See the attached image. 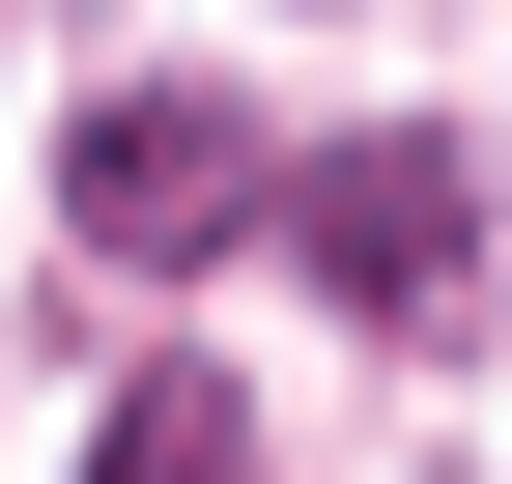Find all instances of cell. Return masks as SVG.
Instances as JSON below:
<instances>
[{"label":"cell","instance_id":"obj_2","mask_svg":"<svg viewBox=\"0 0 512 484\" xmlns=\"http://www.w3.org/2000/svg\"><path fill=\"white\" fill-rule=\"evenodd\" d=\"M313 257H342V314H456V285H484V200H456V143H342V171H313Z\"/></svg>","mask_w":512,"mask_h":484},{"label":"cell","instance_id":"obj_3","mask_svg":"<svg viewBox=\"0 0 512 484\" xmlns=\"http://www.w3.org/2000/svg\"><path fill=\"white\" fill-rule=\"evenodd\" d=\"M86 484H256V428H228V371H143V399H114V456Z\"/></svg>","mask_w":512,"mask_h":484},{"label":"cell","instance_id":"obj_1","mask_svg":"<svg viewBox=\"0 0 512 484\" xmlns=\"http://www.w3.org/2000/svg\"><path fill=\"white\" fill-rule=\"evenodd\" d=\"M57 171H86V228H114V257H228V200H256V114H228V86H114Z\"/></svg>","mask_w":512,"mask_h":484}]
</instances>
